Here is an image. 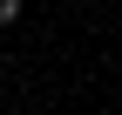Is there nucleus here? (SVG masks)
<instances>
[{
	"instance_id": "1",
	"label": "nucleus",
	"mask_w": 122,
	"mask_h": 115,
	"mask_svg": "<svg viewBox=\"0 0 122 115\" xmlns=\"http://www.w3.org/2000/svg\"><path fill=\"white\" fill-rule=\"evenodd\" d=\"M20 20V0H0V27H14Z\"/></svg>"
}]
</instances>
